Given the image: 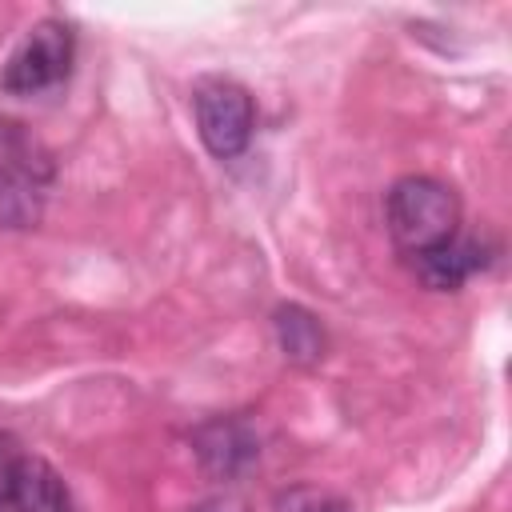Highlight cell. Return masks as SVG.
I'll use <instances>...</instances> for the list:
<instances>
[{"instance_id": "6da1fadb", "label": "cell", "mask_w": 512, "mask_h": 512, "mask_svg": "<svg viewBox=\"0 0 512 512\" xmlns=\"http://www.w3.org/2000/svg\"><path fill=\"white\" fill-rule=\"evenodd\" d=\"M460 228V200L432 176H404L388 192V236L400 252L420 256L440 248Z\"/></svg>"}, {"instance_id": "7a4b0ae2", "label": "cell", "mask_w": 512, "mask_h": 512, "mask_svg": "<svg viewBox=\"0 0 512 512\" xmlns=\"http://www.w3.org/2000/svg\"><path fill=\"white\" fill-rule=\"evenodd\" d=\"M76 56V32L64 20H40L8 56L0 72V92L4 96H36L56 88L72 72Z\"/></svg>"}, {"instance_id": "3957f363", "label": "cell", "mask_w": 512, "mask_h": 512, "mask_svg": "<svg viewBox=\"0 0 512 512\" xmlns=\"http://www.w3.org/2000/svg\"><path fill=\"white\" fill-rule=\"evenodd\" d=\"M192 112L200 140L216 160H232L248 148L256 128V108L248 88H240L236 80H204L192 96Z\"/></svg>"}, {"instance_id": "277c9868", "label": "cell", "mask_w": 512, "mask_h": 512, "mask_svg": "<svg viewBox=\"0 0 512 512\" xmlns=\"http://www.w3.org/2000/svg\"><path fill=\"white\" fill-rule=\"evenodd\" d=\"M8 504L16 512H80L64 476L40 456H16L8 480Z\"/></svg>"}, {"instance_id": "5b68a950", "label": "cell", "mask_w": 512, "mask_h": 512, "mask_svg": "<svg viewBox=\"0 0 512 512\" xmlns=\"http://www.w3.org/2000/svg\"><path fill=\"white\" fill-rule=\"evenodd\" d=\"M192 448L200 456V464L212 472V476H240L248 464H256L260 448H256V436L248 424L240 420H212L204 428H196L192 436Z\"/></svg>"}, {"instance_id": "8992f818", "label": "cell", "mask_w": 512, "mask_h": 512, "mask_svg": "<svg viewBox=\"0 0 512 512\" xmlns=\"http://www.w3.org/2000/svg\"><path fill=\"white\" fill-rule=\"evenodd\" d=\"M412 264H416V276H420L428 288L452 292V288H460L468 276H476V272L484 268V244H480V240H464V236L456 232L448 244L412 256Z\"/></svg>"}, {"instance_id": "52a82bcc", "label": "cell", "mask_w": 512, "mask_h": 512, "mask_svg": "<svg viewBox=\"0 0 512 512\" xmlns=\"http://www.w3.org/2000/svg\"><path fill=\"white\" fill-rule=\"evenodd\" d=\"M0 172L12 176V180H24L32 188L48 184L52 180V152L20 124V120H8L0 116Z\"/></svg>"}, {"instance_id": "ba28073f", "label": "cell", "mask_w": 512, "mask_h": 512, "mask_svg": "<svg viewBox=\"0 0 512 512\" xmlns=\"http://www.w3.org/2000/svg\"><path fill=\"white\" fill-rule=\"evenodd\" d=\"M272 328H276L280 352H284L292 364H320V360H324V352H328V336H324V324H320L308 308H300V304H284V308H276Z\"/></svg>"}, {"instance_id": "9c48e42d", "label": "cell", "mask_w": 512, "mask_h": 512, "mask_svg": "<svg viewBox=\"0 0 512 512\" xmlns=\"http://www.w3.org/2000/svg\"><path fill=\"white\" fill-rule=\"evenodd\" d=\"M40 188L0 172V228H32L40 220Z\"/></svg>"}, {"instance_id": "30bf717a", "label": "cell", "mask_w": 512, "mask_h": 512, "mask_svg": "<svg viewBox=\"0 0 512 512\" xmlns=\"http://www.w3.org/2000/svg\"><path fill=\"white\" fill-rule=\"evenodd\" d=\"M272 512H348V504L328 492V488H316V484H296V488H284L272 504Z\"/></svg>"}, {"instance_id": "8fae6325", "label": "cell", "mask_w": 512, "mask_h": 512, "mask_svg": "<svg viewBox=\"0 0 512 512\" xmlns=\"http://www.w3.org/2000/svg\"><path fill=\"white\" fill-rule=\"evenodd\" d=\"M20 452H12L8 440H0V508L8 504V480H12V464H16Z\"/></svg>"}, {"instance_id": "7c38bea8", "label": "cell", "mask_w": 512, "mask_h": 512, "mask_svg": "<svg viewBox=\"0 0 512 512\" xmlns=\"http://www.w3.org/2000/svg\"><path fill=\"white\" fill-rule=\"evenodd\" d=\"M192 512H244V504H240L236 496H212V500L196 504Z\"/></svg>"}]
</instances>
